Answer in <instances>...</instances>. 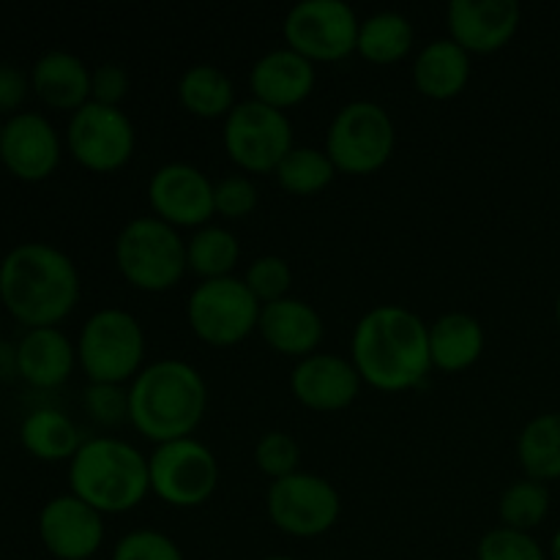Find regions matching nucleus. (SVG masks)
Wrapping results in <instances>:
<instances>
[{
  "label": "nucleus",
  "instance_id": "nucleus-24",
  "mask_svg": "<svg viewBox=\"0 0 560 560\" xmlns=\"http://www.w3.org/2000/svg\"><path fill=\"white\" fill-rule=\"evenodd\" d=\"M485 353V328L468 312H446L430 326L432 370L457 375L470 370Z\"/></svg>",
  "mask_w": 560,
  "mask_h": 560
},
{
  "label": "nucleus",
  "instance_id": "nucleus-39",
  "mask_svg": "<svg viewBox=\"0 0 560 560\" xmlns=\"http://www.w3.org/2000/svg\"><path fill=\"white\" fill-rule=\"evenodd\" d=\"M27 77L9 63H0V113L16 109L27 96Z\"/></svg>",
  "mask_w": 560,
  "mask_h": 560
},
{
  "label": "nucleus",
  "instance_id": "nucleus-7",
  "mask_svg": "<svg viewBox=\"0 0 560 560\" xmlns=\"http://www.w3.org/2000/svg\"><path fill=\"white\" fill-rule=\"evenodd\" d=\"M397 145V129L386 107L370 98H355L339 107L326 131L328 159L337 173L372 175L386 167Z\"/></svg>",
  "mask_w": 560,
  "mask_h": 560
},
{
  "label": "nucleus",
  "instance_id": "nucleus-17",
  "mask_svg": "<svg viewBox=\"0 0 560 560\" xmlns=\"http://www.w3.org/2000/svg\"><path fill=\"white\" fill-rule=\"evenodd\" d=\"M38 536L58 560H91L104 545V514L77 495H58L38 514Z\"/></svg>",
  "mask_w": 560,
  "mask_h": 560
},
{
  "label": "nucleus",
  "instance_id": "nucleus-20",
  "mask_svg": "<svg viewBox=\"0 0 560 560\" xmlns=\"http://www.w3.org/2000/svg\"><path fill=\"white\" fill-rule=\"evenodd\" d=\"M257 334L273 353L301 361L320 350L326 323L310 301L288 295V299L262 306Z\"/></svg>",
  "mask_w": 560,
  "mask_h": 560
},
{
  "label": "nucleus",
  "instance_id": "nucleus-33",
  "mask_svg": "<svg viewBox=\"0 0 560 560\" xmlns=\"http://www.w3.org/2000/svg\"><path fill=\"white\" fill-rule=\"evenodd\" d=\"M476 560H547V552L530 534L498 525L481 536Z\"/></svg>",
  "mask_w": 560,
  "mask_h": 560
},
{
  "label": "nucleus",
  "instance_id": "nucleus-3",
  "mask_svg": "<svg viewBox=\"0 0 560 560\" xmlns=\"http://www.w3.org/2000/svg\"><path fill=\"white\" fill-rule=\"evenodd\" d=\"M206 410V377L189 361H153L129 383V424L156 446L195 435Z\"/></svg>",
  "mask_w": 560,
  "mask_h": 560
},
{
  "label": "nucleus",
  "instance_id": "nucleus-4",
  "mask_svg": "<svg viewBox=\"0 0 560 560\" xmlns=\"http://www.w3.org/2000/svg\"><path fill=\"white\" fill-rule=\"evenodd\" d=\"M69 485L98 514H126L151 492L148 457L120 438H91L71 457Z\"/></svg>",
  "mask_w": 560,
  "mask_h": 560
},
{
  "label": "nucleus",
  "instance_id": "nucleus-36",
  "mask_svg": "<svg viewBox=\"0 0 560 560\" xmlns=\"http://www.w3.org/2000/svg\"><path fill=\"white\" fill-rule=\"evenodd\" d=\"M257 202V186L249 175H224L222 180L213 184V211L222 219L238 222L255 213Z\"/></svg>",
  "mask_w": 560,
  "mask_h": 560
},
{
  "label": "nucleus",
  "instance_id": "nucleus-38",
  "mask_svg": "<svg viewBox=\"0 0 560 560\" xmlns=\"http://www.w3.org/2000/svg\"><path fill=\"white\" fill-rule=\"evenodd\" d=\"M129 96V74L118 63H102L91 71V102L104 107H120Z\"/></svg>",
  "mask_w": 560,
  "mask_h": 560
},
{
  "label": "nucleus",
  "instance_id": "nucleus-1",
  "mask_svg": "<svg viewBox=\"0 0 560 560\" xmlns=\"http://www.w3.org/2000/svg\"><path fill=\"white\" fill-rule=\"evenodd\" d=\"M350 361L361 383L383 394L419 388L430 377V326L399 304H381L353 328Z\"/></svg>",
  "mask_w": 560,
  "mask_h": 560
},
{
  "label": "nucleus",
  "instance_id": "nucleus-16",
  "mask_svg": "<svg viewBox=\"0 0 560 560\" xmlns=\"http://www.w3.org/2000/svg\"><path fill=\"white\" fill-rule=\"evenodd\" d=\"M361 375L353 361L337 353H312L295 361L290 372V392L299 405L315 413H337L359 399Z\"/></svg>",
  "mask_w": 560,
  "mask_h": 560
},
{
  "label": "nucleus",
  "instance_id": "nucleus-12",
  "mask_svg": "<svg viewBox=\"0 0 560 560\" xmlns=\"http://www.w3.org/2000/svg\"><path fill=\"white\" fill-rule=\"evenodd\" d=\"M361 20L342 0H304L282 22L284 47L310 63H339L359 44Z\"/></svg>",
  "mask_w": 560,
  "mask_h": 560
},
{
  "label": "nucleus",
  "instance_id": "nucleus-35",
  "mask_svg": "<svg viewBox=\"0 0 560 560\" xmlns=\"http://www.w3.org/2000/svg\"><path fill=\"white\" fill-rule=\"evenodd\" d=\"M113 560H186L178 541L162 530L137 528L129 530L113 547Z\"/></svg>",
  "mask_w": 560,
  "mask_h": 560
},
{
  "label": "nucleus",
  "instance_id": "nucleus-22",
  "mask_svg": "<svg viewBox=\"0 0 560 560\" xmlns=\"http://www.w3.org/2000/svg\"><path fill=\"white\" fill-rule=\"evenodd\" d=\"M410 77L421 96L432 98V102H448L468 88L470 55L448 36L435 38L419 49Z\"/></svg>",
  "mask_w": 560,
  "mask_h": 560
},
{
  "label": "nucleus",
  "instance_id": "nucleus-13",
  "mask_svg": "<svg viewBox=\"0 0 560 560\" xmlns=\"http://www.w3.org/2000/svg\"><path fill=\"white\" fill-rule=\"evenodd\" d=\"M66 145L77 164L91 173H115L135 156L137 131L120 107L88 102L85 107L71 113Z\"/></svg>",
  "mask_w": 560,
  "mask_h": 560
},
{
  "label": "nucleus",
  "instance_id": "nucleus-2",
  "mask_svg": "<svg viewBox=\"0 0 560 560\" xmlns=\"http://www.w3.org/2000/svg\"><path fill=\"white\" fill-rule=\"evenodd\" d=\"M0 299L27 328H55L80 301V271L49 244H20L0 262Z\"/></svg>",
  "mask_w": 560,
  "mask_h": 560
},
{
  "label": "nucleus",
  "instance_id": "nucleus-42",
  "mask_svg": "<svg viewBox=\"0 0 560 560\" xmlns=\"http://www.w3.org/2000/svg\"><path fill=\"white\" fill-rule=\"evenodd\" d=\"M556 320H558V326H560V293H558V299H556Z\"/></svg>",
  "mask_w": 560,
  "mask_h": 560
},
{
  "label": "nucleus",
  "instance_id": "nucleus-14",
  "mask_svg": "<svg viewBox=\"0 0 560 560\" xmlns=\"http://www.w3.org/2000/svg\"><path fill=\"white\" fill-rule=\"evenodd\" d=\"M148 202L153 217L175 230H200L217 217L213 180L186 162L162 164L148 180Z\"/></svg>",
  "mask_w": 560,
  "mask_h": 560
},
{
  "label": "nucleus",
  "instance_id": "nucleus-34",
  "mask_svg": "<svg viewBox=\"0 0 560 560\" xmlns=\"http://www.w3.org/2000/svg\"><path fill=\"white\" fill-rule=\"evenodd\" d=\"M301 446L288 432H266L255 446V465L262 476L271 481L284 479V476L299 474Z\"/></svg>",
  "mask_w": 560,
  "mask_h": 560
},
{
  "label": "nucleus",
  "instance_id": "nucleus-40",
  "mask_svg": "<svg viewBox=\"0 0 560 560\" xmlns=\"http://www.w3.org/2000/svg\"><path fill=\"white\" fill-rule=\"evenodd\" d=\"M11 372H16V348L0 345V377H9Z\"/></svg>",
  "mask_w": 560,
  "mask_h": 560
},
{
  "label": "nucleus",
  "instance_id": "nucleus-43",
  "mask_svg": "<svg viewBox=\"0 0 560 560\" xmlns=\"http://www.w3.org/2000/svg\"><path fill=\"white\" fill-rule=\"evenodd\" d=\"M262 560H295V558H290V556H268V558H262Z\"/></svg>",
  "mask_w": 560,
  "mask_h": 560
},
{
  "label": "nucleus",
  "instance_id": "nucleus-28",
  "mask_svg": "<svg viewBox=\"0 0 560 560\" xmlns=\"http://www.w3.org/2000/svg\"><path fill=\"white\" fill-rule=\"evenodd\" d=\"M517 463L525 479H560V413L534 416L517 438Z\"/></svg>",
  "mask_w": 560,
  "mask_h": 560
},
{
  "label": "nucleus",
  "instance_id": "nucleus-18",
  "mask_svg": "<svg viewBox=\"0 0 560 560\" xmlns=\"http://www.w3.org/2000/svg\"><path fill=\"white\" fill-rule=\"evenodd\" d=\"M0 159L20 180H44L60 162V137L38 113H20L3 124Z\"/></svg>",
  "mask_w": 560,
  "mask_h": 560
},
{
  "label": "nucleus",
  "instance_id": "nucleus-19",
  "mask_svg": "<svg viewBox=\"0 0 560 560\" xmlns=\"http://www.w3.org/2000/svg\"><path fill=\"white\" fill-rule=\"evenodd\" d=\"M315 63L301 58L290 47H279L260 55L249 71L252 98L279 109V113L304 104L315 91Z\"/></svg>",
  "mask_w": 560,
  "mask_h": 560
},
{
  "label": "nucleus",
  "instance_id": "nucleus-37",
  "mask_svg": "<svg viewBox=\"0 0 560 560\" xmlns=\"http://www.w3.org/2000/svg\"><path fill=\"white\" fill-rule=\"evenodd\" d=\"M88 416L102 427H120L129 421V388L115 383H91L82 397Z\"/></svg>",
  "mask_w": 560,
  "mask_h": 560
},
{
  "label": "nucleus",
  "instance_id": "nucleus-30",
  "mask_svg": "<svg viewBox=\"0 0 560 560\" xmlns=\"http://www.w3.org/2000/svg\"><path fill=\"white\" fill-rule=\"evenodd\" d=\"M279 189L293 197H315L337 178V167L326 151L312 145H295L273 173Z\"/></svg>",
  "mask_w": 560,
  "mask_h": 560
},
{
  "label": "nucleus",
  "instance_id": "nucleus-25",
  "mask_svg": "<svg viewBox=\"0 0 560 560\" xmlns=\"http://www.w3.org/2000/svg\"><path fill=\"white\" fill-rule=\"evenodd\" d=\"M178 102L186 113L202 120H224L238 104L233 80L211 63H197L184 71L178 80Z\"/></svg>",
  "mask_w": 560,
  "mask_h": 560
},
{
  "label": "nucleus",
  "instance_id": "nucleus-15",
  "mask_svg": "<svg viewBox=\"0 0 560 560\" xmlns=\"http://www.w3.org/2000/svg\"><path fill=\"white\" fill-rule=\"evenodd\" d=\"M523 9L517 0H452L446 5L448 38L468 55H492L520 31Z\"/></svg>",
  "mask_w": 560,
  "mask_h": 560
},
{
  "label": "nucleus",
  "instance_id": "nucleus-32",
  "mask_svg": "<svg viewBox=\"0 0 560 560\" xmlns=\"http://www.w3.org/2000/svg\"><path fill=\"white\" fill-rule=\"evenodd\" d=\"M244 284L260 301V306H266L273 304V301L288 299L290 288H293V271H290V262L284 257L262 255L249 262L244 273Z\"/></svg>",
  "mask_w": 560,
  "mask_h": 560
},
{
  "label": "nucleus",
  "instance_id": "nucleus-44",
  "mask_svg": "<svg viewBox=\"0 0 560 560\" xmlns=\"http://www.w3.org/2000/svg\"><path fill=\"white\" fill-rule=\"evenodd\" d=\"M0 135H3V120H0Z\"/></svg>",
  "mask_w": 560,
  "mask_h": 560
},
{
  "label": "nucleus",
  "instance_id": "nucleus-5",
  "mask_svg": "<svg viewBox=\"0 0 560 560\" xmlns=\"http://www.w3.org/2000/svg\"><path fill=\"white\" fill-rule=\"evenodd\" d=\"M120 277L142 293H167L186 277V241L156 217H137L115 238Z\"/></svg>",
  "mask_w": 560,
  "mask_h": 560
},
{
  "label": "nucleus",
  "instance_id": "nucleus-41",
  "mask_svg": "<svg viewBox=\"0 0 560 560\" xmlns=\"http://www.w3.org/2000/svg\"><path fill=\"white\" fill-rule=\"evenodd\" d=\"M550 560H560V528L556 530V536H552L550 541Z\"/></svg>",
  "mask_w": 560,
  "mask_h": 560
},
{
  "label": "nucleus",
  "instance_id": "nucleus-31",
  "mask_svg": "<svg viewBox=\"0 0 560 560\" xmlns=\"http://www.w3.org/2000/svg\"><path fill=\"white\" fill-rule=\"evenodd\" d=\"M547 514H550V490L534 479L509 485L498 501V517H501L503 528L523 530V534L539 528Z\"/></svg>",
  "mask_w": 560,
  "mask_h": 560
},
{
  "label": "nucleus",
  "instance_id": "nucleus-9",
  "mask_svg": "<svg viewBox=\"0 0 560 560\" xmlns=\"http://www.w3.org/2000/svg\"><path fill=\"white\" fill-rule=\"evenodd\" d=\"M260 310V301L249 293L244 279H211L191 290L186 320L200 342L211 348H235L257 331Z\"/></svg>",
  "mask_w": 560,
  "mask_h": 560
},
{
  "label": "nucleus",
  "instance_id": "nucleus-10",
  "mask_svg": "<svg viewBox=\"0 0 560 560\" xmlns=\"http://www.w3.org/2000/svg\"><path fill=\"white\" fill-rule=\"evenodd\" d=\"M151 492L173 509H197L219 487V459L195 438L162 443L148 457Z\"/></svg>",
  "mask_w": 560,
  "mask_h": 560
},
{
  "label": "nucleus",
  "instance_id": "nucleus-11",
  "mask_svg": "<svg viewBox=\"0 0 560 560\" xmlns=\"http://www.w3.org/2000/svg\"><path fill=\"white\" fill-rule=\"evenodd\" d=\"M266 512L279 534L293 539H317L337 525L342 498L328 479L299 470L271 481L266 492Z\"/></svg>",
  "mask_w": 560,
  "mask_h": 560
},
{
  "label": "nucleus",
  "instance_id": "nucleus-21",
  "mask_svg": "<svg viewBox=\"0 0 560 560\" xmlns=\"http://www.w3.org/2000/svg\"><path fill=\"white\" fill-rule=\"evenodd\" d=\"M77 345L60 328H31L16 345V372L33 388H58L71 377Z\"/></svg>",
  "mask_w": 560,
  "mask_h": 560
},
{
  "label": "nucleus",
  "instance_id": "nucleus-23",
  "mask_svg": "<svg viewBox=\"0 0 560 560\" xmlns=\"http://www.w3.org/2000/svg\"><path fill=\"white\" fill-rule=\"evenodd\" d=\"M31 88L47 107L77 113L91 102V69L77 55L52 49L33 66Z\"/></svg>",
  "mask_w": 560,
  "mask_h": 560
},
{
  "label": "nucleus",
  "instance_id": "nucleus-6",
  "mask_svg": "<svg viewBox=\"0 0 560 560\" xmlns=\"http://www.w3.org/2000/svg\"><path fill=\"white\" fill-rule=\"evenodd\" d=\"M77 364L91 383L126 386L145 366V331L120 306L93 312L77 339Z\"/></svg>",
  "mask_w": 560,
  "mask_h": 560
},
{
  "label": "nucleus",
  "instance_id": "nucleus-8",
  "mask_svg": "<svg viewBox=\"0 0 560 560\" xmlns=\"http://www.w3.org/2000/svg\"><path fill=\"white\" fill-rule=\"evenodd\" d=\"M222 145L244 175H273L295 148L293 124L279 109L244 98L224 118Z\"/></svg>",
  "mask_w": 560,
  "mask_h": 560
},
{
  "label": "nucleus",
  "instance_id": "nucleus-27",
  "mask_svg": "<svg viewBox=\"0 0 560 560\" xmlns=\"http://www.w3.org/2000/svg\"><path fill=\"white\" fill-rule=\"evenodd\" d=\"M413 22L399 11H377L361 20L355 52L372 66L399 63L413 49Z\"/></svg>",
  "mask_w": 560,
  "mask_h": 560
},
{
  "label": "nucleus",
  "instance_id": "nucleus-29",
  "mask_svg": "<svg viewBox=\"0 0 560 560\" xmlns=\"http://www.w3.org/2000/svg\"><path fill=\"white\" fill-rule=\"evenodd\" d=\"M241 260V244L233 230L222 224H206L186 241V271L200 282L233 277Z\"/></svg>",
  "mask_w": 560,
  "mask_h": 560
},
{
  "label": "nucleus",
  "instance_id": "nucleus-26",
  "mask_svg": "<svg viewBox=\"0 0 560 560\" xmlns=\"http://www.w3.org/2000/svg\"><path fill=\"white\" fill-rule=\"evenodd\" d=\"M20 441L27 452L44 463H60L69 459L80 452V430L74 421L55 408H38L22 421L20 427Z\"/></svg>",
  "mask_w": 560,
  "mask_h": 560
}]
</instances>
